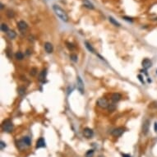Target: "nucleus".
<instances>
[{"label": "nucleus", "mask_w": 157, "mask_h": 157, "mask_svg": "<svg viewBox=\"0 0 157 157\" xmlns=\"http://www.w3.org/2000/svg\"><path fill=\"white\" fill-rule=\"evenodd\" d=\"M124 131H125V129L123 127H118V128H115L114 130H113L111 134L115 137H119L120 136H122V134L124 133Z\"/></svg>", "instance_id": "nucleus-6"}, {"label": "nucleus", "mask_w": 157, "mask_h": 157, "mask_svg": "<svg viewBox=\"0 0 157 157\" xmlns=\"http://www.w3.org/2000/svg\"><path fill=\"white\" fill-rule=\"evenodd\" d=\"M150 129V120L147 119L145 120V122L142 124V133L144 135H147L149 132Z\"/></svg>", "instance_id": "nucleus-7"}, {"label": "nucleus", "mask_w": 157, "mask_h": 157, "mask_svg": "<svg viewBox=\"0 0 157 157\" xmlns=\"http://www.w3.org/2000/svg\"><path fill=\"white\" fill-rule=\"evenodd\" d=\"M17 27L21 31H24L27 29L28 25L27 22H25L24 21H18V23H17Z\"/></svg>", "instance_id": "nucleus-10"}, {"label": "nucleus", "mask_w": 157, "mask_h": 157, "mask_svg": "<svg viewBox=\"0 0 157 157\" xmlns=\"http://www.w3.org/2000/svg\"><path fill=\"white\" fill-rule=\"evenodd\" d=\"M121 98H122V96L119 93H114V94L112 95L111 100L114 104V103H117V102H119L120 100H121Z\"/></svg>", "instance_id": "nucleus-13"}, {"label": "nucleus", "mask_w": 157, "mask_h": 157, "mask_svg": "<svg viewBox=\"0 0 157 157\" xmlns=\"http://www.w3.org/2000/svg\"><path fill=\"white\" fill-rule=\"evenodd\" d=\"M109 21H110V22H111L113 25H115V27H119L120 25H120V23L119 22V21H116V20L114 19V18L113 17H109Z\"/></svg>", "instance_id": "nucleus-16"}, {"label": "nucleus", "mask_w": 157, "mask_h": 157, "mask_svg": "<svg viewBox=\"0 0 157 157\" xmlns=\"http://www.w3.org/2000/svg\"><path fill=\"white\" fill-rule=\"evenodd\" d=\"M96 104L98 106L102 109H106L109 105V103L106 98H100V99H98Z\"/></svg>", "instance_id": "nucleus-3"}, {"label": "nucleus", "mask_w": 157, "mask_h": 157, "mask_svg": "<svg viewBox=\"0 0 157 157\" xmlns=\"http://www.w3.org/2000/svg\"><path fill=\"white\" fill-rule=\"evenodd\" d=\"M45 49L48 54H51V53H53V51H54V46L51 43L46 42L45 43Z\"/></svg>", "instance_id": "nucleus-12"}, {"label": "nucleus", "mask_w": 157, "mask_h": 157, "mask_svg": "<svg viewBox=\"0 0 157 157\" xmlns=\"http://www.w3.org/2000/svg\"><path fill=\"white\" fill-rule=\"evenodd\" d=\"M22 141L27 146V147H29V146H31V138L29 137H24L22 138Z\"/></svg>", "instance_id": "nucleus-18"}, {"label": "nucleus", "mask_w": 157, "mask_h": 157, "mask_svg": "<svg viewBox=\"0 0 157 157\" xmlns=\"http://www.w3.org/2000/svg\"><path fill=\"white\" fill-rule=\"evenodd\" d=\"M15 57H16L17 59H18V60H22L23 58H24V55H23V54L21 53V52H17V53H16Z\"/></svg>", "instance_id": "nucleus-21"}, {"label": "nucleus", "mask_w": 157, "mask_h": 157, "mask_svg": "<svg viewBox=\"0 0 157 157\" xmlns=\"http://www.w3.org/2000/svg\"><path fill=\"white\" fill-rule=\"evenodd\" d=\"M31 75L32 76H35L36 74H37V69H36L35 68H31Z\"/></svg>", "instance_id": "nucleus-23"}, {"label": "nucleus", "mask_w": 157, "mask_h": 157, "mask_svg": "<svg viewBox=\"0 0 157 157\" xmlns=\"http://www.w3.org/2000/svg\"><path fill=\"white\" fill-rule=\"evenodd\" d=\"M142 67L145 69V70H147V69L150 68L151 66H152V62L149 59V58H145V59L142 61Z\"/></svg>", "instance_id": "nucleus-9"}, {"label": "nucleus", "mask_w": 157, "mask_h": 157, "mask_svg": "<svg viewBox=\"0 0 157 157\" xmlns=\"http://www.w3.org/2000/svg\"><path fill=\"white\" fill-rule=\"evenodd\" d=\"M25 146H27V145H25L24 142H23L22 139L20 140V141H17V147L18 149L21 150V151H22V150L25 147Z\"/></svg>", "instance_id": "nucleus-15"}, {"label": "nucleus", "mask_w": 157, "mask_h": 157, "mask_svg": "<svg viewBox=\"0 0 157 157\" xmlns=\"http://www.w3.org/2000/svg\"><path fill=\"white\" fill-rule=\"evenodd\" d=\"M108 109H109V111H111V112L114 111V109H115V104H109Z\"/></svg>", "instance_id": "nucleus-24"}, {"label": "nucleus", "mask_w": 157, "mask_h": 157, "mask_svg": "<svg viewBox=\"0 0 157 157\" xmlns=\"http://www.w3.org/2000/svg\"><path fill=\"white\" fill-rule=\"evenodd\" d=\"M85 45H86V49H88V50L90 51V53H95V49H93V47L91 46V45H90V44H89L88 42H87V41H86V42H85Z\"/></svg>", "instance_id": "nucleus-20"}, {"label": "nucleus", "mask_w": 157, "mask_h": 157, "mask_svg": "<svg viewBox=\"0 0 157 157\" xmlns=\"http://www.w3.org/2000/svg\"><path fill=\"white\" fill-rule=\"evenodd\" d=\"M3 130L6 133H12L13 130V124L9 119L5 120L3 123Z\"/></svg>", "instance_id": "nucleus-2"}, {"label": "nucleus", "mask_w": 157, "mask_h": 157, "mask_svg": "<svg viewBox=\"0 0 157 157\" xmlns=\"http://www.w3.org/2000/svg\"><path fill=\"white\" fill-rule=\"evenodd\" d=\"M47 73H48V72H47V69H43L39 75V81L41 82H45L46 76H47Z\"/></svg>", "instance_id": "nucleus-11"}, {"label": "nucleus", "mask_w": 157, "mask_h": 157, "mask_svg": "<svg viewBox=\"0 0 157 157\" xmlns=\"http://www.w3.org/2000/svg\"><path fill=\"white\" fill-rule=\"evenodd\" d=\"M83 6L85 7V8H87L89 9H94L95 8L94 5L89 1V0H83Z\"/></svg>", "instance_id": "nucleus-14"}, {"label": "nucleus", "mask_w": 157, "mask_h": 157, "mask_svg": "<svg viewBox=\"0 0 157 157\" xmlns=\"http://www.w3.org/2000/svg\"><path fill=\"white\" fill-rule=\"evenodd\" d=\"M7 35H8V38L11 39V40L15 39V38H16V36H17L16 32L14 31H9L8 32H7Z\"/></svg>", "instance_id": "nucleus-17"}, {"label": "nucleus", "mask_w": 157, "mask_h": 157, "mask_svg": "<svg viewBox=\"0 0 157 157\" xmlns=\"http://www.w3.org/2000/svg\"><path fill=\"white\" fill-rule=\"evenodd\" d=\"M86 157H93L94 156V150H89V151H87L86 155H85Z\"/></svg>", "instance_id": "nucleus-22"}, {"label": "nucleus", "mask_w": 157, "mask_h": 157, "mask_svg": "<svg viewBox=\"0 0 157 157\" xmlns=\"http://www.w3.org/2000/svg\"><path fill=\"white\" fill-rule=\"evenodd\" d=\"M83 135L86 138L89 139V138H91L94 136V132L92 129L89 128V127H85L83 129Z\"/></svg>", "instance_id": "nucleus-4"}, {"label": "nucleus", "mask_w": 157, "mask_h": 157, "mask_svg": "<svg viewBox=\"0 0 157 157\" xmlns=\"http://www.w3.org/2000/svg\"><path fill=\"white\" fill-rule=\"evenodd\" d=\"M1 31L3 32H8L9 31V28L8 27V25L5 23H3L1 25Z\"/></svg>", "instance_id": "nucleus-19"}, {"label": "nucleus", "mask_w": 157, "mask_h": 157, "mask_svg": "<svg viewBox=\"0 0 157 157\" xmlns=\"http://www.w3.org/2000/svg\"><path fill=\"white\" fill-rule=\"evenodd\" d=\"M7 16H8L9 18H12V17H14V12H12V11L8 10V12H7Z\"/></svg>", "instance_id": "nucleus-25"}, {"label": "nucleus", "mask_w": 157, "mask_h": 157, "mask_svg": "<svg viewBox=\"0 0 157 157\" xmlns=\"http://www.w3.org/2000/svg\"><path fill=\"white\" fill-rule=\"evenodd\" d=\"M67 46H68V48L69 49H74V46H73V45H72V44H70V43H67Z\"/></svg>", "instance_id": "nucleus-30"}, {"label": "nucleus", "mask_w": 157, "mask_h": 157, "mask_svg": "<svg viewBox=\"0 0 157 157\" xmlns=\"http://www.w3.org/2000/svg\"><path fill=\"white\" fill-rule=\"evenodd\" d=\"M154 130H155V133H157V122H155L154 123Z\"/></svg>", "instance_id": "nucleus-32"}, {"label": "nucleus", "mask_w": 157, "mask_h": 157, "mask_svg": "<svg viewBox=\"0 0 157 157\" xmlns=\"http://www.w3.org/2000/svg\"><path fill=\"white\" fill-rule=\"evenodd\" d=\"M154 104H155V108H157V102H155Z\"/></svg>", "instance_id": "nucleus-34"}, {"label": "nucleus", "mask_w": 157, "mask_h": 157, "mask_svg": "<svg viewBox=\"0 0 157 157\" xmlns=\"http://www.w3.org/2000/svg\"><path fill=\"white\" fill-rule=\"evenodd\" d=\"M70 58L73 61V62H76L77 61V56L76 55V54H71L70 55Z\"/></svg>", "instance_id": "nucleus-26"}, {"label": "nucleus", "mask_w": 157, "mask_h": 157, "mask_svg": "<svg viewBox=\"0 0 157 157\" xmlns=\"http://www.w3.org/2000/svg\"><path fill=\"white\" fill-rule=\"evenodd\" d=\"M122 156H123V157H132V156H131L130 155H128V154H122Z\"/></svg>", "instance_id": "nucleus-33"}, {"label": "nucleus", "mask_w": 157, "mask_h": 157, "mask_svg": "<svg viewBox=\"0 0 157 157\" xmlns=\"http://www.w3.org/2000/svg\"><path fill=\"white\" fill-rule=\"evenodd\" d=\"M53 9H54V12H55L56 15L59 17L62 21H65V22H68V14L66 13V12H65L63 8H61L58 5H57V4H54L53 5Z\"/></svg>", "instance_id": "nucleus-1"}, {"label": "nucleus", "mask_w": 157, "mask_h": 157, "mask_svg": "<svg viewBox=\"0 0 157 157\" xmlns=\"http://www.w3.org/2000/svg\"><path fill=\"white\" fill-rule=\"evenodd\" d=\"M46 147V144H45V141L43 137L39 138L36 141V145H35V148L36 149H39V148H43V147Z\"/></svg>", "instance_id": "nucleus-8"}, {"label": "nucleus", "mask_w": 157, "mask_h": 157, "mask_svg": "<svg viewBox=\"0 0 157 157\" xmlns=\"http://www.w3.org/2000/svg\"><path fill=\"white\" fill-rule=\"evenodd\" d=\"M138 78H139V80H140V82H141V83H144V80L142 79V76H141V75H138Z\"/></svg>", "instance_id": "nucleus-31"}, {"label": "nucleus", "mask_w": 157, "mask_h": 157, "mask_svg": "<svg viewBox=\"0 0 157 157\" xmlns=\"http://www.w3.org/2000/svg\"><path fill=\"white\" fill-rule=\"evenodd\" d=\"M18 93H19V95H21V96H22V95L25 93V88L24 87H20V88L18 89Z\"/></svg>", "instance_id": "nucleus-27"}, {"label": "nucleus", "mask_w": 157, "mask_h": 157, "mask_svg": "<svg viewBox=\"0 0 157 157\" xmlns=\"http://www.w3.org/2000/svg\"><path fill=\"white\" fill-rule=\"evenodd\" d=\"M1 8H2V9L3 8V4H1Z\"/></svg>", "instance_id": "nucleus-35"}, {"label": "nucleus", "mask_w": 157, "mask_h": 157, "mask_svg": "<svg viewBox=\"0 0 157 157\" xmlns=\"http://www.w3.org/2000/svg\"><path fill=\"white\" fill-rule=\"evenodd\" d=\"M76 83H77V90L81 94H84V82L80 76L76 77Z\"/></svg>", "instance_id": "nucleus-5"}, {"label": "nucleus", "mask_w": 157, "mask_h": 157, "mask_svg": "<svg viewBox=\"0 0 157 157\" xmlns=\"http://www.w3.org/2000/svg\"><path fill=\"white\" fill-rule=\"evenodd\" d=\"M123 19H124L125 21H130V22H133V20L132 17H123Z\"/></svg>", "instance_id": "nucleus-29"}, {"label": "nucleus", "mask_w": 157, "mask_h": 157, "mask_svg": "<svg viewBox=\"0 0 157 157\" xmlns=\"http://www.w3.org/2000/svg\"><path fill=\"white\" fill-rule=\"evenodd\" d=\"M5 147H6V143H5V142H3V141H0V149L3 150Z\"/></svg>", "instance_id": "nucleus-28"}]
</instances>
